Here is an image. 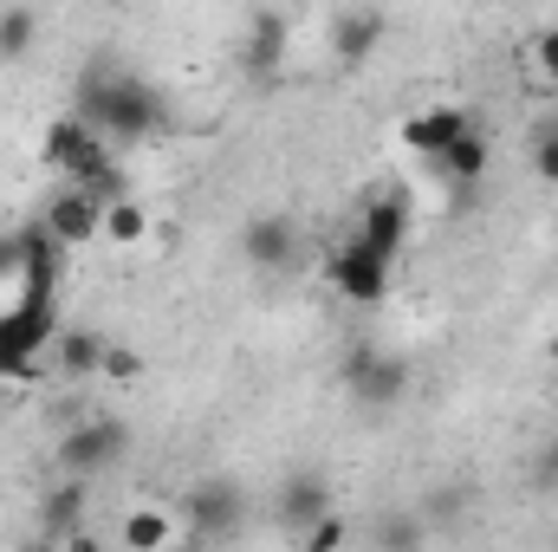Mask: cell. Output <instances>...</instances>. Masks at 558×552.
Here are the masks:
<instances>
[{
  "instance_id": "cell-1",
  "label": "cell",
  "mask_w": 558,
  "mask_h": 552,
  "mask_svg": "<svg viewBox=\"0 0 558 552\" xmlns=\"http://www.w3.org/2000/svg\"><path fill=\"white\" fill-rule=\"evenodd\" d=\"M78 118L98 131V137H156L162 124H169V105L156 98V85H143L131 72H118V79H85V92H78Z\"/></svg>"
},
{
  "instance_id": "cell-2",
  "label": "cell",
  "mask_w": 558,
  "mask_h": 552,
  "mask_svg": "<svg viewBox=\"0 0 558 552\" xmlns=\"http://www.w3.org/2000/svg\"><path fill=\"white\" fill-rule=\"evenodd\" d=\"M46 163H52L65 182L92 189V182L111 169V149H105V137H98L85 118H52V124H46Z\"/></svg>"
},
{
  "instance_id": "cell-3",
  "label": "cell",
  "mask_w": 558,
  "mask_h": 552,
  "mask_svg": "<svg viewBox=\"0 0 558 552\" xmlns=\"http://www.w3.org/2000/svg\"><path fill=\"white\" fill-rule=\"evenodd\" d=\"M344 384H351V397H357V404L390 410V404H403V397H410V364H403V358H390V351H377V345H357V351L344 358Z\"/></svg>"
},
{
  "instance_id": "cell-4",
  "label": "cell",
  "mask_w": 558,
  "mask_h": 552,
  "mask_svg": "<svg viewBox=\"0 0 558 552\" xmlns=\"http://www.w3.org/2000/svg\"><path fill=\"white\" fill-rule=\"evenodd\" d=\"M118 448H131V429L111 422V416H92V422H72L59 435V468L65 475H98L105 461H118Z\"/></svg>"
},
{
  "instance_id": "cell-5",
  "label": "cell",
  "mask_w": 558,
  "mask_h": 552,
  "mask_svg": "<svg viewBox=\"0 0 558 552\" xmlns=\"http://www.w3.org/2000/svg\"><path fill=\"white\" fill-rule=\"evenodd\" d=\"M52 332H59V325H52V299H20V312L0 319V377L26 371L33 351L52 345Z\"/></svg>"
},
{
  "instance_id": "cell-6",
  "label": "cell",
  "mask_w": 558,
  "mask_h": 552,
  "mask_svg": "<svg viewBox=\"0 0 558 552\" xmlns=\"http://www.w3.org/2000/svg\"><path fill=\"white\" fill-rule=\"evenodd\" d=\"M325 279H331L351 305H377V299L390 292V261H384V254H371L364 241H344V248L325 261Z\"/></svg>"
},
{
  "instance_id": "cell-7",
  "label": "cell",
  "mask_w": 558,
  "mask_h": 552,
  "mask_svg": "<svg viewBox=\"0 0 558 552\" xmlns=\"http://www.w3.org/2000/svg\"><path fill=\"white\" fill-rule=\"evenodd\" d=\"M98 228H105V202L92 195V189H59L52 202H46V235L59 241V248H78V241H98Z\"/></svg>"
},
{
  "instance_id": "cell-8",
  "label": "cell",
  "mask_w": 558,
  "mask_h": 552,
  "mask_svg": "<svg viewBox=\"0 0 558 552\" xmlns=\"http://www.w3.org/2000/svg\"><path fill=\"white\" fill-rule=\"evenodd\" d=\"M182 520L202 533V540H228L241 527V488L234 481H202L182 494Z\"/></svg>"
},
{
  "instance_id": "cell-9",
  "label": "cell",
  "mask_w": 558,
  "mask_h": 552,
  "mask_svg": "<svg viewBox=\"0 0 558 552\" xmlns=\"http://www.w3.org/2000/svg\"><path fill=\"white\" fill-rule=\"evenodd\" d=\"M384 33H390L384 7H351V13L331 20V52H338L344 65H364V59L384 52Z\"/></svg>"
},
{
  "instance_id": "cell-10",
  "label": "cell",
  "mask_w": 558,
  "mask_h": 552,
  "mask_svg": "<svg viewBox=\"0 0 558 552\" xmlns=\"http://www.w3.org/2000/svg\"><path fill=\"white\" fill-rule=\"evenodd\" d=\"M292 248H299V228H292L286 215H254V221L241 228V254H247L254 267H286Z\"/></svg>"
},
{
  "instance_id": "cell-11",
  "label": "cell",
  "mask_w": 558,
  "mask_h": 552,
  "mask_svg": "<svg viewBox=\"0 0 558 552\" xmlns=\"http://www.w3.org/2000/svg\"><path fill=\"white\" fill-rule=\"evenodd\" d=\"M403 235H410V215H403V202H397V195H377V202L364 208V221H357V235H351V241H364L371 254H384V261H397V248H403Z\"/></svg>"
},
{
  "instance_id": "cell-12",
  "label": "cell",
  "mask_w": 558,
  "mask_h": 552,
  "mask_svg": "<svg viewBox=\"0 0 558 552\" xmlns=\"http://www.w3.org/2000/svg\"><path fill=\"white\" fill-rule=\"evenodd\" d=\"M487 163H494V143H487V131H474V124H468L461 137L448 143L441 156H435V169H441L454 189H474V182L487 176Z\"/></svg>"
},
{
  "instance_id": "cell-13",
  "label": "cell",
  "mask_w": 558,
  "mask_h": 552,
  "mask_svg": "<svg viewBox=\"0 0 558 552\" xmlns=\"http://www.w3.org/2000/svg\"><path fill=\"white\" fill-rule=\"evenodd\" d=\"M461 131H468V111H461V105H428V111H416V118L403 124V143L422 149V156H441Z\"/></svg>"
},
{
  "instance_id": "cell-14",
  "label": "cell",
  "mask_w": 558,
  "mask_h": 552,
  "mask_svg": "<svg viewBox=\"0 0 558 552\" xmlns=\"http://www.w3.org/2000/svg\"><path fill=\"white\" fill-rule=\"evenodd\" d=\"M241 59H247V72H254V79H274V72H279V59H286V20H279L274 7H260V13H254Z\"/></svg>"
},
{
  "instance_id": "cell-15",
  "label": "cell",
  "mask_w": 558,
  "mask_h": 552,
  "mask_svg": "<svg viewBox=\"0 0 558 552\" xmlns=\"http://www.w3.org/2000/svg\"><path fill=\"white\" fill-rule=\"evenodd\" d=\"M78 520H85V475H65L46 501H39V527L52 540H78Z\"/></svg>"
},
{
  "instance_id": "cell-16",
  "label": "cell",
  "mask_w": 558,
  "mask_h": 552,
  "mask_svg": "<svg viewBox=\"0 0 558 552\" xmlns=\"http://www.w3.org/2000/svg\"><path fill=\"white\" fill-rule=\"evenodd\" d=\"M325 507H331V481H325V475H292V481L279 488V520H286V527H312Z\"/></svg>"
},
{
  "instance_id": "cell-17",
  "label": "cell",
  "mask_w": 558,
  "mask_h": 552,
  "mask_svg": "<svg viewBox=\"0 0 558 552\" xmlns=\"http://www.w3.org/2000/svg\"><path fill=\"white\" fill-rule=\"evenodd\" d=\"M52 351H59V371H65V377H92L98 358H105V332H92V325L52 332Z\"/></svg>"
},
{
  "instance_id": "cell-18",
  "label": "cell",
  "mask_w": 558,
  "mask_h": 552,
  "mask_svg": "<svg viewBox=\"0 0 558 552\" xmlns=\"http://www.w3.org/2000/svg\"><path fill=\"white\" fill-rule=\"evenodd\" d=\"M105 241H124V248H137L149 241V215H143L131 195H118V202H105V228H98Z\"/></svg>"
},
{
  "instance_id": "cell-19",
  "label": "cell",
  "mask_w": 558,
  "mask_h": 552,
  "mask_svg": "<svg viewBox=\"0 0 558 552\" xmlns=\"http://www.w3.org/2000/svg\"><path fill=\"white\" fill-rule=\"evenodd\" d=\"M169 540H175V520L156 514V507H137V514L124 520V547L131 552H156V547H169Z\"/></svg>"
},
{
  "instance_id": "cell-20",
  "label": "cell",
  "mask_w": 558,
  "mask_h": 552,
  "mask_svg": "<svg viewBox=\"0 0 558 552\" xmlns=\"http://www.w3.org/2000/svg\"><path fill=\"white\" fill-rule=\"evenodd\" d=\"M33 33H39L33 7H0V59H20V52H33Z\"/></svg>"
},
{
  "instance_id": "cell-21",
  "label": "cell",
  "mask_w": 558,
  "mask_h": 552,
  "mask_svg": "<svg viewBox=\"0 0 558 552\" xmlns=\"http://www.w3.org/2000/svg\"><path fill=\"white\" fill-rule=\"evenodd\" d=\"M344 533H351V527H344V520L325 507L312 527H299V547H305V552H331V547H344Z\"/></svg>"
},
{
  "instance_id": "cell-22",
  "label": "cell",
  "mask_w": 558,
  "mask_h": 552,
  "mask_svg": "<svg viewBox=\"0 0 558 552\" xmlns=\"http://www.w3.org/2000/svg\"><path fill=\"white\" fill-rule=\"evenodd\" d=\"M98 371H105V377H118V384H131V377H143V358L131 351V345H111V338H105V358H98Z\"/></svg>"
},
{
  "instance_id": "cell-23",
  "label": "cell",
  "mask_w": 558,
  "mask_h": 552,
  "mask_svg": "<svg viewBox=\"0 0 558 552\" xmlns=\"http://www.w3.org/2000/svg\"><path fill=\"white\" fill-rule=\"evenodd\" d=\"M533 169H539V182H558V124L533 137Z\"/></svg>"
},
{
  "instance_id": "cell-24",
  "label": "cell",
  "mask_w": 558,
  "mask_h": 552,
  "mask_svg": "<svg viewBox=\"0 0 558 552\" xmlns=\"http://www.w3.org/2000/svg\"><path fill=\"white\" fill-rule=\"evenodd\" d=\"M533 65H539V72L558 85V26H546V33L533 39Z\"/></svg>"
},
{
  "instance_id": "cell-25",
  "label": "cell",
  "mask_w": 558,
  "mask_h": 552,
  "mask_svg": "<svg viewBox=\"0 0 558 552\" xmlns=\"http://www.w3.org/2000/svg\"><path fill=\"white\" fill-rule=\"evenodd\" d=\"M377 540H384V547H416L422 527H416V520H384V527H377Z\"/></svg>"
},
{
  "instance_id": "cell-26",
  "label": "cell",
  "mask_w": 558,
  "mask_h": 552,
  "mask_svg": "<svg viewBox=\"0 0 558 552\" xmlns=\"http://www.w3.org/2000/svg\"><path fill=\"white\" fill-rule=\"evenodd\" d=\"M0 279H20V235L0 241Z\"/></svg>"
},
{
  "instance_id": "cell-27",
  "label": "cell",
  "mask_w": 558,
  "mask_h": 552,
  "mask_svg": "<svg viewBox=\"0 0 558 552\" xmlns=\"http://www.w3.org/2000/svg\"><path fill=\"white\" fill-rule=\"evenodd\" d=\"M533 481H539V488H553V481H558V448H546V461L533 468Z\"/></svg>"
},
{
  "instance_id": "cell-28",
  "label": "cell",
  "mask_w": 558,
  "mask_h": 552,
  "mask_svg": "<svg viewBox=\"0 0 558 552\" xmlns=\"http://www.w3.org/2000/svg\"><path fill=\"white\" fill-rule=\"evenodd\" d=\"M105 7H124V0H105Z\"/></svg>"
},
{
  "instance_id": "cell-29",
  "label": "cell",
  "mask_w": 558,
  "mask_h": 552,
  "mask_svg": "<svg viewBox=\"0 0 558 552\" xmlns=\"http://www.w3.org/2000/svg\"><path fill=\"white\" fill-rule=\"evenodd\" d=\"M0 7H7V0H0Z\"/></svg>"
}]
</instances>
